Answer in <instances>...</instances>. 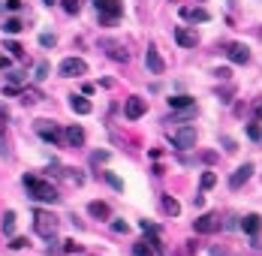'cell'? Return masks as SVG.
Segmentation results:
<instances>
[{
    "label": "cell",
    "instance_id": "37",
    "mask_svg": "<svg viewBox=\"0 0 262 256\" xmlns=\"http://www.w3.org/2000/svg\"><path fill=\"white\" fill-rule=\"evenodd\" d=\"M40 99V91H24V102H37Z\"/></svg>",
    "mask_w": 262,
    "mask_h": 256
},
{
    "label": "cell",
    "instance_id": "33",
    "mask_svg": "<svg viewBox=\"0 0 262 256\" xmlns=\"http://www.w3.org/2000/svg\"><path fill=\"white\" fill-rule=\"evenodd\" d=\"M91 160H94V163H106V160H109V151H94Z\"/></svg>",
    "mask_w": 262,
    "mask_h": 256
},
{
    "label": "cell",
    "instance_id": "22",
    "mask_svg": "<svg viewBox=\"0 0 262 256\" xmlns=\"http://www.w3.org/2000/svg\"><path fill=\"white\" fill-rule=\"evenodd\" d=\"M3 232H6V235L15 232V211H6V214H3Z\"/></svg>",
    "mask_w": 262,
    "mask_h": 256
},
{
    "label": "cell",
    "instance_id": "7",
    "mask_svg": "<svg viewBox=\"0 0 262 256\" xmlns=\"http://www.w3.org/2000/svg\"><path fill=\"white\" fill-rule=\"evenodd\" d=\"M37 133L42 136L45 142H51V145H60V142H63V133L51 124V121H37Z\"/></svg>",
    "mask_w": 262,
    "mask_h": 256
},
{
    "label": "cell",
    "instance_id": "39",
    "mask_svg": "<svg viewBox=\"0 0 262 256\" xmlns=\"http://www.w3.org/2000/svg\"><path fill=\"white\" fill-rule=\"evenodd\" d=\"M223 145H226V151H229V154H232V151H238V148H235V142H232V139H223Z\"/></svg>",
    "mask_w": 262,
    "mask_h": 256
},
{
    "label": "cell",
    "instance_id": "40",
    "mask_svg": "<svg viewBox=\"0 0 262 256\" xmlns=\"http://www.w3.org/2000/svg\"><path fill=\"white\" fill-rule=\"evenodd\" d=\"M6 66H9V58H3V55H0V70H6Z\"/></svg>",
    "mask_w": 262,
    "mask_h": 256
},
{
    "label": "cell",
    "instance_id": "24",
    "mask_svg": "<svg viewBox=\"0 0 262 256\" xmlns=\"http://www.w3.org/2000/svg\"><path fill=\"white\" fill-rule=\"evenodd\" d=\"M3 30H6V33H19V30H21V21H19V19H6V21H3Z\"/></svg>",
    "mask_w": 262,
    "mask_h": 256
},
{
    "label": "cell",
    "instance_id": "35",
    "mask_svg": "<svg viewBox=\"0 0 262 256\" xmlns=\"http://www.w3.org/2000/svg\"><path fill=\"white\" fill-rule=\"evenodd\" d=\"M9 247H12V250H21V247H27V238H21V235H19V238H12V241H9Z\"/></svg>",
    "mask_w": 262,
    "mask_h": 256
},
{
    "label": "cell",
    "instance_id": "36",
    "mask_svg": "<svg viewBox=\"0 0 262 256\" xmlns=\"http://www.w3.org/2000/svg\"><path fill=\"white\" fill-rule=\"evenodd\" d=\"M45 76H48V63L40 60V63H37V79H45Z\"/></svg>",
    "mask_w": 262,
    "mask_h": 256
},
{
    "label": "cell",
    "instance_id": "28",
    "mask_svg": "<svg viewBox=\"0 0 262 256\" xmlns=\"http://www.w3.org/2000/svg\"><path fill=\"white\" fill-rule=\"evenodd\" d=\"M133 253H136V256H154V250H151V247H148L145 241H139V244L133 247Z\"/></svg>",
    "mask_w": 262,
    "mask_h": 256
},
{
    "label": "cell",
    "instance_id": "32",
    "mask_svg": "<svg viewBox=\"0 0 262 256\" xmlns=\"http://www.w3.org/2000/svg\"><path fill=\"white\" fill-rule=\"evenodd\" d=\"M112 229H115L118 235H127V232H130V226L124 223V220H115V223H112Z\"/></svg>",
    "mask_w": 262,
    "mask_h": 256
},
{
    "label": "cell",
    "instance_id": "29",
    "mask_svg": "<svg viewBox=\"0 0 262 256\" xmlns=\"http://www.w3.org/2000/svg\"><path fill=\"white\" fill-rule=\"evenodd\" d=\"M6 51H9L12 58H24V48H21L19 42H6Z\"/></svg>",
    "mask_w": 262,
    "mask_h": 256
},
{
    "label": "cell",
    "instance_id": "41",
    "mask_svg": "<svg viewBox=\"0 0 262 256\" xmlns=\"http://www.w3.org/2000/svg\"><path fill=\"white\" fill-rule=\"evenodd\" d=\"M45 3H51V0H45Z\"/></svg>",
    "mask_w": 262,
    "mask_h": 256
},
{
    "label": "cell",
    "instance_id": "21",
    "mask_svg": "<svg viewBox=\"0 0 262 256\" xmlns=\"http://www.w3.org/2000/svg\"><path fill=\"white\" fill-rule=\"evenodd\" d=\"M163 208H166V214H172V217L181 214V205H178V199H175V196H163Z\"/></svg>",
    "mask_w": 262,
    "mask_h": 256
},
{
    "label": "cell",
    "instance_id": "25",
    "mask_svg": "<svg viewBox=\"0 0 262 256\" xmlns=\"http://www.w3.org/2000/svg\"><path fill=\"white\" fill-rule=\"evenodd\" d=\"M55 42H58V37H55V33H40V45H45V48H55Z\"/></svg>",
    "mask_w": 262,
    "mask_h": 256
},
{
    "label": "cell",
    "instance_id": "23",
    "mask_svg": "<svg viewBox=\"0 0 262 256\" xmlns=\"http://www.w3.org/2000/svg\"><path fill=\"white\" fill-rule=\"evenodd\" d=\"M63 12L79 15V12H81V0H63Z\"/></svg>",
    "mask_w": 262,
    "mask_h": 256
},
{
    "label": "cell",
    "instance_id": "4",
    "mask_svg": "<svg viewBox=\"0 0 262 256\" xmlns=\"http://www.w3.org/2000/svg\"><path fill=\"white\" fill-rule=\"evenodd\" d=\"M58 73H60L63 79H76V76H84V73H87V63H84L81 58H63L60 66H58Z\"/></svg>",
    "mask_w": 262,
    "mask_h": 256
},
{
    "label": "cell",
    "instance_id": "13",
    "mask_svg": "<svg viewBox=\"0 0 262 256\" xmlns=\"http://www.w3.org/2000/svg\"><path fill=\"white\" fill-rule=\"evenodd\" d=\"M241 229L247 232V235H259V229H262V217L259 214H247L241 220Z\"/></svg>",
    "mask_w": 262,
    "mask_h": 256
},
{
    "label": "cell",
    "instance_id": "9",
    "mask_svg": "<svg viewBox=\"0 0 262 256\" xmlns=\"http://www.w3.org/2000/svg\"><path fill=\"white\" fill-rule=\"evenodd\" d=\"M175 39H178L181 48H196L199 45V33L190 27H175Z\"/></svg>",
    "mask_w": 262,
    "mask_h": 256
},
{
    "label": "cell",
    "instance_id": "14",
    "mask_svg": "<svg viewBox=\"0 0 262 256\" xmlns=\"http://www.w3.org/2000/svg\"><path fill=\"white\" fill-rule=\"evenodd\" d=\"M0 157L9 160V142H6V109H0Z\"/></svg>",
    "mask_w": 262,
    "mask_h": 256
},
{
    "label": "cell",
    "instance_id": "26",
    "mask_svg": "<svg viewBox=\"0 0 262 256\" xmlns=\"http://www.w3.org/2000/svg\"><path fill=\"white\" fill-rule=\"evenodd\" d=\"M214 184H217V175H214V172H205V175H202V190H211Z\"/></svg>",
    "mask_w": 262,
    "mask_h": 256
},
{
    "label": "cell",
    "instance_id": "30",
    "mask_svg": "<svg viewBox=\"0 0 262 256\" xmlns=\"http://www.w3.org/2000/svg\"><path fill=\"white\" fill-rule=\"evenodd\" d=\"M63 253H79L81 250V244H76V238H69V241H63V247H60Z\"/></svg>",
    "mask_w": 262,
    "mask_h": 256
},
{
    "label": "cell",
    "instance_id": "15",
    "mask_svg": "<svg viewBox=\"0 0 262 256\" xmlns=\"http://www.w3.org/2000/svg\"><path fill=\"white\" fill-rule=\"evenodd\" d=\"M87 214L97 217V220H109L112 217V208H109L106 202H91V205H87Z\"/></svg>",
    "mask_w": 262,
    "mask_h": 256
},
{
    "label": "cell",
    "instance_id": "27",
    "mask_svg": "<svg viewBox=\"0 0 262 256\" xmlns=\"http://www.w3.org/2000/svg\"><path fill=\"white\" fill-rule=\"evenodd\" d=\"M139 229H142L145 235H160V226H154V223H148V220H142V223H139Z\"/></svg>",
    "mask_w": 262,
    "mask_h": 256
},
{
    "label": "cell",
    "instance_id": "6",
    "mask_svg": "<svg viewBox=\"0 0 262 256\" xmlns=\"http://www.w3.org/2000/svg\"><path fill=\"white\" fill-rule=\"evenodd\" d=\"M193 229H196L199 235H211V232H217V229H220V214H202L196 223H193Z\"/></svg>",
    "mask_w": 262,
    "mask_h": 256
},
{
    "label": "cell",
    "instance_id": "8",
    "mask_svg": "<svg viewBox=\"0 0 262 256\" xmlns=\"http://www.w3.org/2000/svg\"><path fill=\"white\" fill-rule=\"evenodd\" d=\"M250 175H253V163H244V166H238L235 172L229 175V187H232V190H241V187L250 181Z\"/></svg>",
    "mask_w": 262,
    "mask_h": 256
},
{
    "label": "cell",
    "instance_id": "19",
    "mask_svg": "<svg viewBox=\"0 0 262 256\" xmlns=\"http://www.w3.org/2000/svg\"><path fill=\"white\" fill-rule=\"evenodd\" d=\"M102 45L109 48V55H112L115 60H124V63L130 60V55H127V48H124V45H118V42H112V39H106V42H102Z\"/></svg>",
    "mask_w": 262,
    "mask_h": 256
},
{
    "label": "cell",
    "instance_id": "11",
    "mask_svg": "<svg viewBox=\"0 0 262 256\" xmlns=\"http://www.w3.org/2000/svg\"><path fill=\"white\" fill-rule=\"evenodd\" d=\"M145 66H148V70H151L154 76H160V73L166 70V63H163V58H160V55H157V48H154V45L145 51Z\"/></svg>",
    "mask_w": 262,
    "mask_h": 256
},
{
    "label": "cell",
    "instance_id": "12",
    "mask_svg": "<svg viewBox=\"0 0 262 256\" xmlns=\"http://www.w3.org/2000/svg\"><path fill=\"white\" fill-rule=\"evenodd\" d=\"M226 55H229L232 63H247V60H250V48H247V45H241V42H232Z\"/></svg>",
    "mask_w": 262,
    "mask_h": 256
},
{
    "label": "cell",
    "instance_id": "10",
    "mask_svg": "<svg viewBox=\"0 0 262 256\" xmlns=\"http://www.w3.org/2000/svg\"><path fill=\"white\" fill-rule=\"evenodd\" d=\"M145 109H148V102H145L142 97H130L124 112H127V118H130V121H139V118L145 115Z\"/></svg>",
    "mask_w": 262,
    "mask_h": 256
},
{
    "label": "cell",
    "instance_id": "18",
    "mask_svg": "<svg viewBox=\"0 0 262 256\" xmlns=\"http://www.w3.org/2000/svg\"><path fill=\"white\" fill-rule=\"evenodd\" d=\"M181 19H190V21H208L211 15H208L205 9H196V6H184V9H181Z\"/></svg>",
    "mask_w": 262,
    "mask_h": 256
},
{
    "label": "cell",
    "instance_id": "31",
    "mask_svg": "<svg viewBox=\"0 0 262 256\" xmlns=\"http://www.w3.org/2000/svg\"><path fill=\"white\" fill-rule=\"evenodd\" d=\"M106 181H109V184L115 187V190H124V181H121L118 175H112V172H106Z\"/></svg>",
    "mask_w": 262,
    "mask_h": 256
},
{
    "label": "cell",
    "instance_id": "20",
    "mask_svg": "<svg viewBox=\"0 0 262 256\" xmlns=\"http://www.w3.org/2000/svg\"><path fill=\"white\" fill-rule=\"evenodd\" d=\"M169 106H172V109H193V97L178 94V97H172V99H169Z\"/></svg>",
    "mask_w": 262,
    "mask_h": 256
},
{
    "label": "cell",
    "instance_id": "2",
    "mask_svg": "<svg viewBox=\"0 0 262 256\" xmlns=\"http://www.w3.org/2000/svg\"><path fill=\"white\" fill-rule=\"evenodd\" d=\"M33 229H37L40 238L51 241V238H55V232H58V217L48 214V211H37V214H33Z\"/></svg>",
    "mask_w": 262,
    "mask_h": 256
},
{
    "label": "cell",
    "instance_id": "38",
    "mask_svg": "<svg viewBox=\"0 0 262 256\" xmlns=\"http://www.w3.org/2000/svg\"><path fill=\"white\" fill-rule=\"evenodd\" d=\"M6 9L15 12V9H21V0H6Z\"/></svg>",
    "mask_w": 262,
    "mask_h": 256
},
{
    "label": "cell",
    "instance_id": "17",
    "mask_svg": "<svg viewBox=\"0 0 262 256\" xmlns=\"http://www.w3.org/2000/svg\"><path fill=\"white\" fill-rule=\"evenodd\" d=\"M69 109H73L76 115H91L94 106H91V102H87L84 97H76V94H73V97H69Z\"/></svg>",
    "mask_w": 262,
    "mask_h": 256
},
{
    "label": "cell",
    "instance_id": "34",
    "mask_svg": "<svg viewBox=\"0 0 262 256\" xmlns=\"http://www.w3.org/2000/svg\"><path fill=\"white\" fill-rule=\"evenodd\" d=\"M247 136H250V139H262V127L259 124H250L247 127Z\"/></svg>",
    "mask_w": 262,
    "mask_h": 256
},
{
    "label": "cell",
    "instance_id": "1",
    "mask_svg": "<svg viewBox=\"0 0 262 256\" xmlns=\"http://www.w3.org/2000/svg\"><path fill=\"white\" fill-rule=\"evenodd\" d=\"M24 187H27V193L37 202H51V205H55L60 199L55 187H51L48 181H42V178H37V175H24Z\"/></svg>",
    "mask_w": 262,
    "mask_h": 256
},
{
    "label": "cell",
    "instance_id": "16",
    "mask_svg": "<svg viewBox=\"0 0 262 256\" xmlns=\"http://www.w3.org/2000/svg\"><path fill=\"white\" fill-rule=\"evenodd\" d=\"M63 139H66L69 145H84V130H81L79 124H73V127L63 130Z\"/></svg>",
    "mask_w": 262,
    "mask_h": 256
},
{
    "label": "cell",
    "instance_id": "5",
    "mask_svg": "<svg viewBox=\"0 0 262 256\" xmlns=\"http://www.w3.org/2000/svg\"><path fill=\"white\" fill-rule=\"evenodd\" d=\"M172 145L181 148V151L193 148V145H196V127H178V130L172 133Z\"/></svg>",
    "mask_w": 262,
    "mask_h": 256
},
{
    "label": "cell",
    "instance_id": "3",
    "mask_svg": "<svg viewBox=\"0 0 262 256\" xmlns=\"http://www.w3.org/2000/svg\"><path fill=\"white\" fill-rule=\"evenodd\" d=\"M94 3H97L102 24H115L121 19V12H124V3H121V0H94Z\"/></svg>",
    "mask_w": 262,
    "mask_h": 256
}]
</instances>
